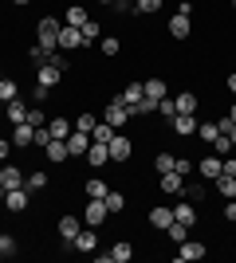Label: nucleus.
I'll return each instance as SVG.
<instances>
[{
	"mask_svg": "<svg viewBox=\"0 0 236 263\" xmlns=\"http://www.w3.org/2000/svg\"><path fill=\"white\" fill-rule=\"evenodd\" d=\"M59 28H63V20H56V16H44V20L35 24V44H44L56 51L59 47Z\"/></svg>",
	"mask_w": 236,
	"mask_h": 263,
	"instance_id": "nucleus-1",
	"label": "nucleus"
},
{
	"mask_svg": "<svg viewBox=\"0 0 236 263\" xmlns=\"http://www.w3.org/2000/svg\"><path fill=\"white\" fill-rule=\"evenodd\" d=\"M35 83L47 87V90H56L59 83H63V67H56V59H51V63H40L35 67Z\"/></svg>",
	"mask_w": 236,
	"mask_h": 263,
	"instance_id": "nucleus-2",
	"label": "nucleus"
},
{
	"mask_svg": "<svg viewBox=\"0 0 236 263\" xmlns=\"http://www.w3.org/2000/svg\"><path fill=\"white\" fill-rule=\"evenodd\" d=\"M106 149H111V161H118V165L134 157V142H130L126 134H114L111 142H106Z\"/></svg>",
	"mask_w": 236,
	"mask_h": 263,
	"instance_id": "nucleus-3",
	"label": "nucleus"
},
{
	"mask_svg": "<svg viewBox=\"0 0 236 263\" xmlns=\"http://www.w3.org/2000/svg\"><path fill=\"white\" fill-rule=\"evenodd\" d=\"M209 255V248H205L201 240H181L177 243V263H197Z\"/></svg>",
	"mask_w": 236,
	"mask_h": 263,
	"instance_id": "nucleus-4",
	"label": "nucleus"
},
{
	"mask_svg": "<svg viewBox=\"0 0 236 263\" xmlns=\"http://www.w3.org/2000/svg\"><path fill=\"white\" fill-rule=\"evenodd\" d=\"M126 118H130V110H126L122 99H111V102H106V110H102V122H111L114 130H118V126H126Z\"/></svg>",
	"mask_w": 236,
	"mask_h": 263,
	"instance_id": "nucleus-5",
	"label": "nucleus"
},
{
	"mask_svg": "<svg viewBox=\"0 0 236 263\" xmlns=\"http://www.w3.org/2000/svg\"><path fill=\"white\" fill-rule=\"evenodd\" d=\"M197 126H201V122H197V114H173V118H169V130L177 134V138L197 134Z\"/></svg>",
	"mask_w": 236,
	"mask_h": 263,
	"instance_id": "nucleus-6",
	"label": "nucleus"
},
{
	"mask_svg": "<svg viewBox=\"0 0 236 263\" xmlns=\"http://www.w3.org/2000/svg\"><path fill=\"white\" fill-rule=\"evenodd\" d=\"M79 47H83V32L71 28V24H63V28H59V47L56 51H79Z\"/></svg>",
	"mask_w": 236,
	"mask_h": 263,
	"instance_id": "nucleus-7",
	"label": "nucleus"
},
{
	"mask_svg": "<svg viewBox=\"0 0 236 263\" xmlns=\"http://www.w3.org/2000/svg\"><path fill=\"white\" fill-rule=\"evenodd\" d=\"M157 189H161V193H169V197H181V189H185V177L173 173V169H169V173H157Z\"/></svg>",
	"mask_w": 236,
	"mask_h": 263,
	"instance_id": "nucleus-8",
	"label": "nucleus"
},
{
	"mask_svg": "<svg viewBox=\"0 0 236 263\" xmlns=\"http://www.w3.org/2000/svg\"><path fill=\"white\" fill-rule=\"evenodd\" d=\"M4 204H8V212H28L32 193H28V189H8V193H4Z\"/></svg>",
	"mask_w": 236,
	"mask_h": 263,
	"instance_id": "nucleus-9",
	"label": "nucleus"
},
{
	"mask_svg": "<svg viewBox=\"0 0 236 263\" xmlns=\"http://www.w3.org/2000/svg\"><path fill=\"white\" fill-rule=\"evenodd\" d=\"M197 173L205 177V181H216V177L225 173V157H201V161H197Z\"/></svg>",
	"mask_w": 236,
	"mask_h": 263,
	"instance_id": "nucleus-10",
	"label": "nucleus"
},
{
	"mask_svg": "<svg viewBox=\"0 0 236 263\" xmlns=\"http://www.w3.org/2000/svg\"><path fill=\"white\" fill-rule=\"evenodd\" d=\"M106 216H111V212H106V200H90L87 197V228H99V224H106Z\"/></svg>",
	"mask_w": 236,
	"mask_h": 263,
	"instance_id": "nucleus-11",
	"label": "nucleus"
},
{
	"mask_svg": "<svg viewBox=\"0 0 236 263\" xmlns=\"http://www.w3.org/2000/svg\"><path fill=\"white\" fill-rule=\"evenodd\" d=\"M56 228H59V240L71 248V240H75L79 228H83V220H79V216H59V220H56Z\"/></svg>",
	"mask_w": 236,
	"mask_h": 263,
	"instance_id": "nucleus-12",
	"label": "nucleus"
},
{
	"mask_svg": "<svg viewBox=\"0 0 236 263\" xmlns=\"http://www.w3.org/2000/svg\"><path fill=\"white\" fill-rule=\"evenodd\" d=\"M44 157H47L51 165H59V161H67V157H71V149H67V142H63V138H51V142L44 145Z\"/></svg>",
	"mask_w": 236,
	"mask_h": 263,
	"instance_id": "nucleus-13",
	"label": "nucleus"
},
{
	"mask_svg": "<svg viewBox=\"0 0 236 263\" xmlns=\"http://www.w3.org/2000/svg\"><path fill=\"white\" fill-rule=\"evenodd\" d=\"M0 189L8 193V189H24V173L16 165H0Z\"/></svg>",
	"mask_w": 236,
	"mask_h": 263,
	"instance_id": "nucleus-14",
	"label": "nucleus"
},
{
	"mask_svg": "<svg viewBox=\"0 0 236 263\" xmlns=\"http://www.w3.org/2000/svg\"><path fill=\"white\" fill-rule=\"evenodd\" d=\"M32 142H35V126H28V122H16V126H12V145L28 149Z\"/></svg>",
	"mask_w": 236,
	"mask_h": 263,
	"instance_id": "nucleus-15",
	"label": "nucleus"
},
{
	"mask_svg": "<svg viewBox=\"0 0 236 263\" xmlns=\"http://www.w3.org/2000/svg\"><path fill=\"white\" fill-rule=\"evenodd\" d=\"M95 243H99V236H95V228H79V236L71 240V252H95Z\"/></svg>",
	"mask_w": 236,
	"mask_h": 263,
	"instance_id": "nucleus-16",
	"label": "nucleus"
},
{
	"mask_svg": "<svg viewBox=\"0 0 236 263\" xmlns=\"http://www.w3.org/2000/svg\"><path fill=\"white\" fill-rule=\"evenodd\" d=\"M173 220H181V224H189V228H193V224H197V204L181 197L177 204H173Z\"/></svg>",
	"mask_w": 236,
	"mask_h": 263,
	"instance_id": "nucleus-17",
	"label": "nucleus"
},
{
	"mask_svg": "<svg viewBox=\"0 0 236 263\" xmlns=\"http://www.w3.org/2000/svg\"><path fill=\"white\" fill-rule=\"evenodd\" d=\"M169 224H173V209H166V204H154V209H150V228L166 232Z\"/></svg>",
	"mask_w": 236,
	"mask_h": 263,
	"instance_id": "nucleus-18",
	"label": "nucleus"
},
{
	"mask_svg": "<svg viewBox=\"0 0 236 263\" xmlns=\"http://www.w3.org/2000/svg\"><path fill=\"white\" fill-rule=\"evenodd\" d=\"M87 145H90V134H83V130H71V134H67L71 157H87Z\"/></svg>",
	"mask_w": 236,
	"mask_h": 263,
	"instance_id": "nucleus-19",
	"label": "nucleus"
},
{
	"mask_svg": "<svg viewBox=\"0 0 236 263\" xmlns=\"http://www.w3.org/2000/svg\"><path fill=\"white\" fill-rule=\"evenodd\" d=\"M106 161H111V149H106V142H90V145H87V165L102 169Z\"/></svg>",
	"mask_w": 236,
	"mask_h": 263,
	"instance_id": "nucleus-20",
	"label": "nucleus"
},
{
	"mask_svg": "<svg viewBox=\"0 0 236 263\" xmlns=\"http://www.w3.org/2000/svg\"><path fill=\"white\" fill-rule=\"evenodd\" d=\"M106 259H111V263H130V259H134V243H130V240H118L111 252H106Z\"/></svg>",
	"mask_w": 236,
	"mask_h": 263,
	"instance_id": "nucleus-21",
	"label": "nucleus"
},
{
	"mask_svg": "<svg viewBox=\"0 0 236 263\" xmlns=\"http://www.w3.org/2000/svg\"><path fill=\"white\" fill-rule=\"evenodd\" d=\"M173 99H177V114H197V110H201V99H197L193 90H181Z\"/></svg>",
	"mask_w": 236,
	"mask_h": 263,
	"instance_id": "nucleus-22",
	"label": "nucleus"
},
{
	"mask_svg": "<svg viewBox=\"0 0 236 263\" xmlns=\"http://www.w3.org/2000/svg\"><path fill=\"white\" fill-rule=\"evenodd\" d=\"M4 114H8L12 126H16V122H28V106H24V95H20V99H12V102H4Z\"/></svg>",
	"mask_w": 236,
	"mask_h": 263,
	"instance_id": "nucleus-23",
	"label": "nucleus"
},
{
	"mask_svg": "<svg viewBox=\"0 0 236 263\" xmlns=\"http://www.w3.org/2000/svg\"><path fill=\"white\" fill-rule=\"evenodd\" d=\"M189 32H193V20H189V16H181V12H177V16L169 20V35H173V40H185V35H189Z\"/></svg>",
	"mask_w": 236,
	"mask_h": 263,
	"instance_id": "nucleus-24",
	"label": "nucleus"
},
{
	"mask_svg": "<svg viewBox=\"0 0 236 263\" xmlns=\"http://www.w3.org/2000/svg\"><path fill=\"white\" fill-rule=\"evenodd\" d=\"M213 189H216L225 200H232V197H236V177H232V173H221V177L213 181Z\"/></svg>",
	"mask_w": 236,
	"mask_h": 263,
	"instance_id": "nucleus-25",
	"label": "nucleus"
},
{
	"mask_svg": "<svg viewBox=\"0 0 236 263\" xmlns=\"http://www.w3.org/2000/svg\"><path fill=\"white\" fill-rule=\"evenodd\" d=\"M47 130H51V138H63V142H67V134L75 130V122H67V118H47Z\"/></svg>",
	"mask_w": 236,
	"mask_h": 263,
	"instance_id": "nucleus-26",
	"label": "nucleus"
},
{
	"mask_svg": "<svg viewBox=\"0 0 236 263\" xmlns=\"http://www.w3.org/2000/svg\"><path fill=\"white\" fill-rule=\"evenodd\" d=\"M83 193H87L90 200H102V197H106V193H111V185H106L102 177H90L87 185H83Z\"/></svg>",
	"mask_w": 236,
	"mask_h": 263,
	"instance_id": "nucleus-27",
	"label": "nucleus"
},
{
	"mask_svg": "<svg viewBox=\"0 0 236 263\" xmlns=\"http://www.w3.org/2000/svg\"><path fill=\"white\" fill-rule=\"evenodd\" d=\"M79 32H83V47H90V44H99V40H102V24L99 20H87Z\"/></svg>",
	"mask_w": 236,
	"mask_h": 263,
	"instance_id": "nucleus-28",
	"label": "nucleus"
},
{
	"mask_svg": "<svg viewBox=\"0 0 236 263\" xmlns=\"http://www.w3.org/2000/svg\"><path fill=\"white\" fill-rule=\"evenodd\" d=\"M0 99H4V102L20 99V83H16L12 75H0Z\"/></svg>",
	"mask_w": 236,
	"mask_h": 263,
	"instance_id": "nucleus-29",
	"label": "nucleus"
},
{
	"mask_svg": "<svg viewBox=\"0 0 236 263\" xmlns=\"http://www.w3.org/2000/svg\"><path fill=\"white\" fill-rule=\"evenodd\" d=\"M24 189H28V193H44V189H47V173H44V169L28 173V177H24Z\"/></svg>",
	"mask_w": 236,
	"mask_h": 263,
	"instance_id": "nucleus-30",
	"label": "nucleus"
},
{
	"mask_svg": "<svg viewBox=\"0 0 236 263\" xmlns=\"http://www.w3.org/2000/svg\"><path fill=\"white\" fill-rule=\"evenodd\" d=\"M63 24H71V28H83V24H87V8H83V4H71V8L63 12Z\"/></svg>",
	"mask_w": 236,
	"mask_h": 263,
	"instance_id": "nucleus-31",
	"label": "nucleus"
},
{
	"mask_svg": "<svg viewBox=\"0 0 236 263\" xmlns=\"http://www.w3.org/2000/svg\"><path fill=\"white\" fill-rule=\"evenodd\" d=\"M106 212H111V216H118V212H126V197L122 193H118V189H111V193H106Z\"/></svg>",
	"mask_w": 236,
	"mask_h": 263,
	"instance_id": "nucleus-32",
	"label": "nucleus"
},
{
	"mask_svg": "<svg viewBox=\"0 0 236 263\" xmlns=\"http://www.w3.org/2000/svg\"><path fill=\"white\" fill-rule=\"evenodd\" d=\"M99 47H102V55H106V59H114V55L122 51V40H118V35H102Z\"/></svg>",
	"mask_w": 236,
	"mask_h": 263,
	"instance_id": "nucleus-33",
	"label": "nucleus"
},
{
	"mask_svg": "<svg viewBox=\"0 0 236 263\" xmlns=\"http://www.w3.org/2000/svg\"><path fill=\"white\" fill-rule=\"evenodd\" d=\"M205 193H209V189H205L201 181H189V185L181 189V197H185V200H193V204H197V200H205Z\"/></svg>",
	"mask_w": 236,
	"mask_h": 263,
	"instance_id": "nucleus-34",
	"label": "nucleus"
},
{
	"mask_svg": "<svg viewBox=\"0 0 236 263\" xmlns=\"http://www.w3.org/2000/svg\"><path fill=\"white\" fill-rule=\"evenodd\" d=\"M0 252H4V259H12V255H20V243H16V236H8V232H0Z\"/></svg>",
	"mask_w": 236,
	"mask_h": 263,
	"instance_id": "nucleus-35",
	"label": "nucleus"
},
{
	"mask_svg": "<svg viewBox=\"0 0 236 263\" xmlns=\"http://www.w3.org/2000/svg\"><path fill=\"white\" fill-rule=\"evenodd\" d=\"M114 134H118V130H114L111 122H99V126H95V130H90V142H111Z\"/></svg>",
	"mask_w": 236,
	"mask_h": 263,
	"instance_id": "nucleus-36",
	"label": "nucleus"
},
{
	"mask_svg": "<svg viewBox=\"0 0 236 263\" xmlns=\"http://www.w3.org/2000/svg\"><path fill=\"white\" fill-rule=\"evenodd\" d=\"M166 236H169V240H173V243L189 240V224H181V220H173V224H169V228H166Z\"/></svg>",
	"mask_w": 236,
	"mask_h": 263,
	"instance_id": "nucleus-37",
	"label": "nucleus"
},
{
	"mask_svg": "<svg viewBox=\"0 0 236 263\" xmlns=\"http://www.w3.org/2000/svg\"><path fill=\"white\" fill-rule=\"evenodd\" d=\"M216 134H221V126H216V122H201V126H197V138H201V142H209V145L216 142Z\"/></svg>",
	"mask_w": 236,
	"mask_h": 263,
	"instance_id": "nucleus-38",
	"label": "nucleus"
},
{
	"mask_svg": "<svg viewBox=\"0 0 236 263\" xmlns=\"http://www.w3.org/2000/svg\"><path fill=\"white\" fill-rule=\"evenodd\" d=\"M213 154H216V157H228V154H232V138H228L225 130L216 134V142H213Z\"/></svg>",
	"mask_w": 236,
	"mask_h": 263,
	"instance_id": "nucleus-39",
	"label": "nucleus"
},
{
	"mask_svg": "<svg viewBox=\"0 0 236 263\" xmlns=\"http://www.w3.org/2000/svg\"><path fill=\"white\" fill-rule=\"evenodd\" d=\"M157 114H161V118H173V114H177V99H173V95H166V99H161V102H157Z\"/></svg>",
	"mask_w": 236,
	"mask_h": 263,
	"instance_id": "nucleus-40",
	"label": "nucleus"
},
{
	"mask_svg": "<svg viewBox=\"0 0 236 263\" xmlns=\"http://www.w3.org/2000/svg\"><path fill=\"white\" fill-rule=\"evenodd\" d=\"M95 126H99V118H95L90 110H83V114H79V118H75V130H83V134H90V130H95Z\"/></svg>",
	"mask_w": 236,
	"mask_h": 263,
	"instance_id": "nucleus-41",
	"label": "nucleus"
},
{
	"mask_svg": "<svg viewBox=\"0 0 236 263\" xmlns=\"http://www.w3.org/2000/svg\"><path fill=\"white\" fill-rule=\"evenodd\" d=\"M161 4H166V0H134V12H142V16H154V12H161Z\"/></svg>",
	"mask_w": 236,
	"mask_h": 263,
	"instance_id": "nucleus-42",
	"label": "nucleus"
},
{
	"mask_svg": "<svg viewBox=\"0 0 236 263\" xmlns=\"http://www.w3.org/2000/svg\"><path fill=\"white\" fill-rule=\"evenodd\" d=\"M173 161H177L173 154H157V157H154V169H157V173H169V169H173Z\"/></svg>",
	"mask_w": 236,
	"mask_h": 263,
	"instance_id": "nucleus-43",
	"label": "nucleus"
},
{
	"mask_svg": "<svg viewBox=\"0 0 236 263\" xmlns=\"http://www.w3.org/2000/svg\"><path fill=\"white\" fill-rule=\"evenodd\" d=\"M28 126H47V114L40 106H28Z\"/></svg>",
	"mask_w": 236,
	"mask_h": 263,
	"instance_id": "nucleus-44",
	"label": "nucleus"
},
{
	"mask_svg": "<svg viewBox=\"0 0 236 263\" xmlns=\"http://www.w3.org/2000/svg\"><path fill=\"white\" fill-rule=\"evenodd\" d=\"M193 169H197V165H193L189 157H177V161H173V173H181V177H189Z\"/></svg>",
	"mask_w": 236,
	"mask_h": 263,
	"instance_id": "nucleus-45",
	"label": "nucleus"
},
{
	"mask_svg": "<svg viewBox=\"0 0 236 263\" xmlns=\"http://www.w3.org/2000/svg\"><path fill=\"white\" fill-rule=\"evenodd\" d=\"M47 99H51V90H47V87H40V83H35V87H32V102H35V106H44Z\"/></svg>",
	"mask_w": 236,
	"mask_h": 263,
	"instance_id": "nucleus-46",
	"label": "nucleus"
},
{
	"mask_svg": "<svg viewBox=\"0 0 236 263\" xmlns=\"http://www.w3.org/2000/svg\"><path fill=\"white\" fill-rule=\"evenodd\" d=\"M47 142H51V130H47V126H35V142H32V145H40V149H44Z\"/></svg>",
	"mask_w": 236,
	"mask_h": 263,
	"instance_id": "nucleus-47",
	"label": "nucleus"
},
{
	"mask_svg": "<svg viewBox=\"0 0 236 263\" xmlns=\"http://www.w3.org/2000/svg\"><path fill=\"white\" fill-rule=\"evenodd\" d=\"M216 126H221V130H225L228 138H232V149H236V122H232V118H221Z\"/></svg>",
	"mask_w": 236,
	"mask_h": 263,
	"instance_id": "nucleus-48",
	"label": "nucleus"
},
{
	"mask_svg": "<svg viewBox=\"0 0 236 263\" xmlns=\"http://www.w3.org/2000/svg\"><path fill=\"white\" fill-rule=\"evenodd\" d=\"M111 8L118 12V16H130V12H134V0H114Z\"/></svg>",
	"mask_w": 236,
	"mask_h": 263,
	"instance_id": "nucleus-49",
	"label": "nucleus"
},
{
	"mask_svg": "<svg viewBox=\"0 0 236 263\" xmlns=\"http://www.w3.org/2000/svg\"><path fill=\"white\" fill-rule=\"evenodd\" d=\"M225 220H232V224H236V197L225 204Z\"/></svg>",
	"mask_w": 236,
	"mask_h": 263,
	"instance_id": "nucleus-50",
	"label": "nucleus"
},
{
	"mask_svg": "<svg viewBox=\"0 0 236 263\" xmlns=\"http://www.w3.org/2000/svg\"><path fill=\"white\" fill-rule=\"evenodd\" d=\"M225 173H232V177H236V157H232V154L225 157Z\"/></svg>",
	"mask_w": 236,
	"mask_h": 263,
	"instance_id": "nucleus-51",
	"label": "nucleus"
},
{
	"mask_svg": "<svg viewBox=\"0 0 236 263\" xmlns=\"http://www.w3.org/2000/svg\"><path fill=\"white\" fill-rule=\"evenodd\" d=\"M225 87H228V90H232V95H236V71H232V75L225 79Z\"/></svg>",
	"mask_w": 236,
	"mask_h": 263,
	"instance_id": "nucleus-52",
	"label": "nucleus"
},
{
	"mask_svg": "<svg viewBox=\"0 0 236 263\" xmlns=\"http://www.w3.org/2000/svg\"><path fill=\"white\" fill-rule=\"evenodd\" d=\"M8 149H12V145L4 142V138H0V161H4V157H8Z\"/></svg>",
	"mask_w": 236,
	"mask_h": 263,
	"instance_id": "nucleus-53",
	"label": "nucleus"
},
{
	"mask_svg": "<svg viewBox=\"0 0 236 263\" xmlns=\"http://www.w3.org/2000/svg\"><path fill=\"white\" fill-rule=\"evenodd\" d=\"M225 118H232V122H236V102H232V106H228V114H225Z\"/></svg>",
	"mask_w": 236,
	"mask_h": 263,
	"instance_id": "nucleus-54",
	"label": "nucleus"
},
{
	"mask_svg": "<svg viewBox=\"0 0 236 263\" xmlns=\"http://www.w3.org/2000/svg\"><path fill=\"white\" fill-rule=\"evenodd\" d=\"M12 4H16V8H28V4H32V0H12Z\"/></svg>",
	"mask_w": 236,
	"mask_h": 263,
	"instance_id": "nucleus-55",
	"label": "nucleus"
},
{
	"mask_svg": "<svg viewBox=\"0 0 236 263\" xmlns=\"http://www.w3.org/2000/svg\"><path fill=\"white\" fill-rule=\"evenodd\" d=\"M99 4H114V0H99Z\"/></svg>",
	"mask_w": 236,
	"mask_h": 263,
	"instance_id": "nucleus-56",
	"label": "nucleus"
},
{
	"mask_svg": "<svg viewBox=\"0 0 236 263\" xmlns=\"http://www.w3.org/2000/svg\"><path fill=\"white\" fill-rule=\"evenodd\" d=\"M0 110H4V99H0Z\"/></svg>",
	"mask_w": 236,
	"mask_h": 263,
	"instance_id": "nucleus-57",
	"label": "nucleus"
},
{
	"mask_svg": "<svg viewBox=\"0 0 236 263\" xmlns=\"http://www.w3.org/2000/svg\"><path fill=\"white\" fill-rule=\"evenodd\" d=\"M0 259H4V252H0Z\"/></svg>",
	"mask_w": 236,
	"mask_h": 263,
	"instance_id": "nucleus-58",
	"label": "nucleus"
},
{
	"mask_svg": "<svg viewBox=\"0 0 236 263\" xmlns=\"http://www.w3.org/2000/svg\"><path fill=\"white\" fill-rule=\"evenodd\" d=\"M232 8H236V0H232Z\"/></svg>",
	"mask_w": 236,
	"mask_h": 263,
	"instance_id": "nucleus-59",
	"label": "nucleus"
}]
</instances>
